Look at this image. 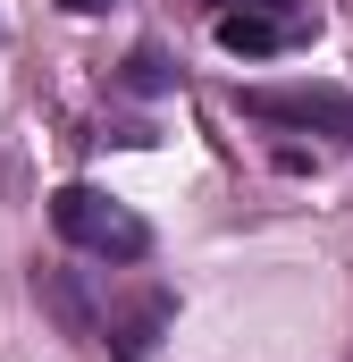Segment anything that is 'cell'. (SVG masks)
Here are the masks:
<instances>
[{
    "label": "cell",
    "mask_w": 353,
    "mask_h": 362,
    "mask_svg": "<svg viewBox=\"0 0 353 362\" xmlns=\"http://www.w3.org/2000/svg\"><path fill=\"white\" fill-rule=\"evenodd\" d=\"M126 85H135V93H160V85H169V59H160V51L143 42V51L126 59Z\"/></svg>",
    "instance_id": "cell-5"
},
{
    "label": "cell",
    "mask_w": 353,
    "mask_h": 362,
    "mask_svg": "<svg viewBox=\"0 0 353 362\" xmlns=\"http://www.w3.org/2000/svg\"><path fill=\"white\" fill-rule=\"evenodd\" d=\"M210 8H286V17H320L311 0H210Z\"/></svg>",
    "instance_id": "cell-6"
},
{
    "label": "cell",
    "mask_w": 353,
    "mask_h": 362,
    "mask_svg": "<svg viewBox=\"0 0 353 362\" xmlns=\"http://www.w3.org/2000/svg\"><path fill=\"white\" fill-rule=\"evenodd\" d=\"M236 101L261 127H328V135L353 144V93H337V85H244Z\"/></svg>",
    "instance_id": "cell-2"
},
{
    "label": "cell",
    "mask_w": 353,
    "mask_h": 362,
    "mask_svg": "<svg viewBox=\"0 0 353 362\" xmlns=\"http://www.w3.org/2000/svg\"><path fill=\"white\" fill-rule=\"evenodd\" d=\"M59 8H76V17H92V8H109V0H59Z\"/></svg>",
    "instance_id": "cell-7"
},
{
    "label": "cell",
    "mask_w": 353,
    "mask_h": 362,
    "mask_svg": "<svg viewBox=\"0 0 353 362\" xmlns=\"http://www.w3.org/2000/svg\"><path fill=\"white\" fill-rule=\"evenodd\" d=\"M311 25H320V17H286V8H210V34H219V51H236V59L294 51V42H311Z\"/></svg>",
    "instance_id": "cell-3"
},
{
    "label": "cell",
    "mask_w": 353,
    "mask_h": 362,
    "mask_svg": "<svg viewBox=\"0 0 353 362\" xmlns=\"http://www.w3.org/2000/svg\"><path fill=\"white\" fill-rule=\"evenodd\" d=\"M51 228H59L76 253H101V262H143V253H152V228H143L118 194H101V185H59V194H51Z\"/></svg>",
    "instance_id": "cell-1"
},
{
    "label": "cell",
    "mask_w": 353,
    "mask_h": 362,
    "mask_svg": "<svg viewBox=\"0 0 353 362\" xmlns=\"http://www.w3.org/2000/svg\"><path fill=\"white\" fill-rule=\"evenodd\" d=\"M160 320H169V303H160V295H152V303H143V312H135V320H126V337H118V362H143V346H152V337H160Z\"/></svg>",
    "instance_id": "cell-4"
}]
</instances>
